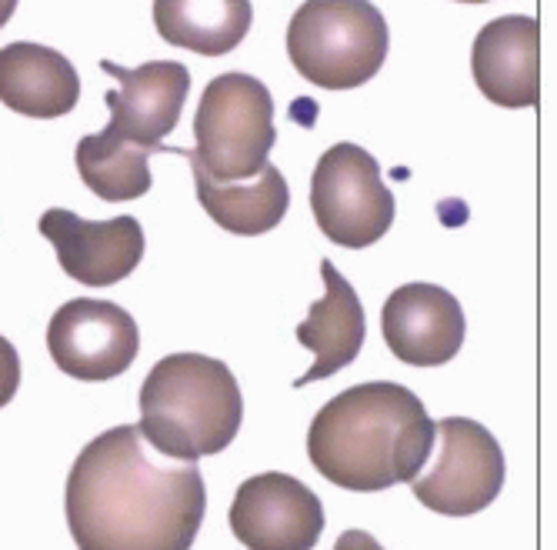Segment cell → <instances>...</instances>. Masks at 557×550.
I'll return each instance as SVG.
<instances>
[{
  "label": "cell",
  "mask_w": 557,
  "mask_h": 550,
  "mask_svg": "<svg viewBox=\"0 0 557 550\" xmlns=\"http://www.w3.org/2000/svg\"><path fill=\"white\" fill-rule=\"evenodd\" d=\"M64 511L77 550H190L208 487L194 461L164 464L137 424H121L77 454Z\"/></svg>",
  "instance_id": "1"
},
{
  "label": "cell",
  "mask_w": 557,
  "mask_h": 550,
  "mask_svg": "<svg viewBox=\"0 0 557 550\" xmlns=\"http://www.w3.org/2000/svg\"><path fill=\"white\" fill-rule=\"evenodd\" d=\"M434 421L421 397L394 380L354 384L331 397L308 430L314 471L341 490L377 493L411 484L431 461Z\"/></svg>",
  "instance_id": "2"
},
{
  "label": "cell",
  "mask_w": 557,
  "mask_h": 550,
  "mask_svg": "<svg viewBox=\"0 0 557 550\" xmlns=\"http://www.w3.org/2000/svg\"><path fill=\"white\" fill-rule=\"evenodd\" d=\"M244 397L231 367L205 354L161 358L140 384V437L174 461H200L231 447Z\"/></svg>",
  "instance_id": "3"
},
{
  "label": "cell",
  "mask_w": 557,
  "mask_h": 550,
  "mask_svg": "<svg viewBox=\"0 0 557 550\" xmlns=\"http://www.w3.org/2000/svg\"><path fill=\"white\" fill-rule=\"evenodd\" d=\"M391 30L371 0H304L287 24L294 71L321 90H354L387 61Z\"/></svg>",
  "instance_id": "4"
},
{
  "label": "cell",
  "mask_w": 557,
  "mask_h": 550,
  "mask_svg": "<svg viewBox=\"0 0 557 550\" xmlns=\"http://www.w3.org/2000/svg\"><path fill=\"white\" fill-rule=\"evenodd\" d=\"M194 158L211 180L258 177L277 143L274 97L250 74H221L205 87L194 117Z\"/></svg>",
  "instance_id": "5"
},
{
  "label": "cell",
  "mask_w": 557,
  "mask_h": 550,
  "mask_svg": "<svg viewBox=\"0 0 557 550\" xmlns=\"http://www.w3.org/2000/svg\"><path fill=\"white\" fill-rule=\"evenodd\" d=\"M311 211L327 240L347 250L377 243L397 214L381 164L358 143L327 147L311 177Z\"/></svg>",
  "instance_id": "6"
},
{
  "label": "cell",
  "mask_w": 557,
  "mask_h": 550,
  "mask_svg": "<svg viewBox=\"0 0 557 550\" xmlns=\"http://www.w3.org/2000/svg\"><path fill=\"white\" fill-rule=\"evenodd\" d=\"M437 461L411 480L421 504L444 517H471L491 508L504 487V450L478 421L444 417L434 424Z\"/></svg>",
  "instance_id": "7"
},
{
  "label": "cell",
  "mask_w": 557,
  "mask_h": 550,
  "mask_svg": "<svg viewBox=\"0 0 557 550\" xmlns=\"http://www.w3.org/2000/svg\"><path fill=\"white\" fill-rule=\"evenodd\" d=\"M140 347L137 321L111 300L74 297L47 324V350L54 364L87 384L121 377Z\"/></svg>",
  "instance_id": "8"
},
{
  "label": "cell",
  "mask_w": 557,
  "mask_h": 550,
  "mask_svg": "<svg viewBox=\"0 0 557 550\" xmlns=\"http://www.w3.org/2000/svg\"><path fill=\"white\" fill-rule=\"evenodd\" d=\"M227 521L247 550H314L324 534V504L297 477L268 471L237 487Z\"/></svg>",
  "instance_id": "9"
},
{
  "label": "cell",
  "mask_w": 557,
  "mask_h": 550,
  "mask_svg": "<svg viewBox=\"0 0 557 550\" xmlns=\"http://www.w3.org/2000/svg\"><path fill=\"white\" fill-rule=\"evenodd\" d=\"M37 230L54 243L61 271L87 287H111L144 261V227L137 217L84 221L74 211L50 208L40 214Z\"/></svg>",
  "instance_id": "10"
},
{
  "label": "cell",
  "mask_w": 557,
  "mask_h": 550,
  "mask_svg": "<svg viewBox=\"0 0 557 550\" xmlns=\"http://www.w3.org/2000/svg\"><path fill=\"white\" fill-rule=\"evenodd\" d=\"M100 71L121 84L104 97L111 111L108 127L134 143L158 150V154H174V147L161 140L181 121L190 90V71L177 61H150L134 71L114 61H100Z\"/></svg>",
  "instance_id": "11"
},
{
  "label": "cell",
  "mask_w": 557,
  "mask_h": 550,
  "mask_svg": "<svg viewBox=\"0 0 557 550\" xmlns=\"http://www.w3.org/2000/svg\"><path fill=\"white\" fill-rule=\"evenodd\" d=\"M381 330L391 354L411 367H441L465 343V311L458 297L437 284H404L381 311Z\"/></svg>",
  "instance_id": "12"
},
{
  "label": "cell",
  "mask_w": 557,
  "mask_h": 550,
  "mask_svg": "<svg viewBox=\"0 0 557 550\" xmlns=\"http://www.w3.org/2000/svg\"><path fill=\"white\" fill-rule=\"evenodd\" d=\"M478 90L497 108H534L541 100V24L508 14L481 27L471 47Z\"/></svg>",
  "instance_id": "13"
},
{
  "label": "cell",
  "mask_w": 557,
  "mask_h": 550,
  "mask_svg": "<svg viewBox=\"0 0 557 550\" xmlns=\"http://www.w3.org/2000/svg\"><path fill=\"white\" fill-rule=\"evenodd\" d=\"M321 277H324V297L311 304V314L304 324H297V340L314 354V367L297 377L294 387H308L314 380H324L344 367L358 361L364 337H368V317L358 290L350 280L331 264L321 261Z\"/></svg>",
  "instance_id": "14"
},
{
  "label": "cell",
  "mask_w": 557,
  "mask_h": 550,
  "mask_svg": "<svg viewBox=\"0 0 557 550\" xmlns=\"http://www.w3.org/2000/svg\"><path fill=\"white\" fill-rule=\"evenodd\" d=\"M81 100V77L54 47L17 40L0 47V104L21 117H64Z\"/></svg>",
  "instance_id": "15"
},
{
  "label": "cell",
  "mask_w": 557,
  "mask_h": 550,
  "mask_svg": "<svg viewBox=\"0 0 557 550\" xmlns=\"http://www.w3.org/2000/svg\"><path fill=\"white\" fill-rule=\"evenodd\" d=\"M174 154L190 161L197 200L218 227L240 234V237H258V234L274 230L284 221V214L290 208V190H287L284 174L274 164H268L258 177H250L247 184L244 180L221 184V180H211L205 174V167H200V161L194 158V150L174 147Z\"/></svg>",
  "instance_id": "16"
},
{
  "label": "cell",
  "mask_w": 557,
  "mask_h": 550,
  "mask_svg": "<svg viewBox=\"0 0 557 550\" xmlns=\"http://www.w3.org/2000/svg\"><path fill=\"white\" fill-rule=\"evenodd\" d=\"M255 24L250 0H154L158 34L200 58H224Z\"/></svg>",
  "instance_id": "17"
},
{
  "label": "cell",
  "mask_w": 557,
  "mask_h": 550,
  "mask_svg": "<svg viewBox=\"0 0 557 550\" xmlns=\"http://www.w3.org/2000/svg\"><path fill=\"white\" fill-rule=\"evenodd\" d=\"M150 154H158V150L134 143V140L114 134L111 127H104L100 134H87L77 140L74 164L90 193L117 204V200L144 197L150 190V184H154V177L147 171Z\"/></svg>",
  "instance_id": "18"
},
{
  "label": "cell",
  "mask_w": 557,
  "mask_h": 550,
  "mask_svg": "<svg viewBox=\"0 0 557 550\" xmlns=\"http://www.w3.org/2000/svg\"><path fill=\"white\" fill-rule=\"evenodd\" d=\"M21 387V358L8 337H0V408H8Z\"/></svg>",
  "instance_id": "19"
},
{
  "label": "cell",
  "mask_w": 557,
  "mask_h": 550,
  "mask_svg": "<svg viewBox=\"0 0 557 550\" xmlns=\"http://www.w3.org/2000/svg\"><path fill=\"white\" fill-rule=\"evenodd\" d=\"M334 550H384L368 530H344L334 543Z\"/></svg>",
  "instance_id": "20"
},
{
  "label": "cell",
  "mask_w": 557,
  "mask_h": 550,
  "mask_svg": "<svg viewBox=\"0 0 557 550\" xmlns=\"http://www.w3.org/2000/svg\"><path fill=\"white\" fill-rule=\"evenodd\" d=\"M17 11V0H0V27H4Z\"/></svg>",
  "instance_id": "21"
},
{
  "label": "cell",
  "mask_w": 557,
  "mask_h": 550,
  "mask_svg": "<svg viewBox=\"0 0 557 550\" xmlns=\"http://www.w3.org/2000/svg\"><path fill=\"white\" fill-rule=\"evenodd\" d=\"M458 4H487V0H458Z\"/></svg>",
  "instance_id": "22"
}]
</instances>
